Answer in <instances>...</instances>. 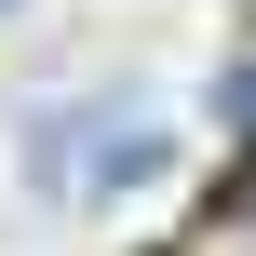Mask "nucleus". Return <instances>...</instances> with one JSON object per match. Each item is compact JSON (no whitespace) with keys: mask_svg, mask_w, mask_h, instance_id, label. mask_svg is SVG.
<instances>
[{"mask_svg":"<svg viewBox=\"0 0 256 256\" xmlns=\"http://www.w3.org/2000/svg\"><path fill=\"white\" fill-rule=\"evenodd\" d=\"M189 256H256V176L216 202V216H202V243H189Z\"/></svg>","mask_w":256,"mask_h":256,"instance_id":"1","label":"nucleus"},{"mask_svg":"<svg viewBox=\"0 0 256 256\" xmlns=\"http://www.w3.org/2000/svg\"><path fill=\"white\" fill-rule=\"evenodd\" d=\"M0 14H14V0H0Z\"/></svg>","mask_w":256,"mask_h":256,"instance_id":"2","label":"nucleus"}]
</instances>
